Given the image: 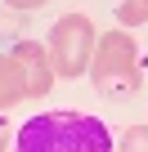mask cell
<instances>
[{
  "label": "cell",
  "instance_id": "8992f818",
  "mask_svg": "<svg viewBox=\"0 0 148 152\" xmlns=\"http://www.w3.org/2000/svg\"><path fill=\"white\" fill-rule=\"evenodd\" d=\"M117 18H121V27L148 23V0H126V5H117Z\"/></svg>",
  "mask_w": 148,
  "mask_h": 152
},
{
  "label": "cell",
  "instance_id": "9c48e42d",
  "mask_svg": "<svg viewBox=\"0 0 148 152\" xmlns=\"http://www.w3.org/2000/svg\"><path fill=\"white\" fill-rule=\"evenodd\" d=\"M0 152H9V130L0 125Z\"/></svg>",
  "mask_w": 148,
  "mask_h": 152
},
{
  "label": "cell",
  "instance_id": "277c9868",
  "mask_svg": "<svg viewBox=\"0 0 148 152\" xmlns=\"http://www.w3.org/2000/svg\"><path fill=\"white\" fill-rule=\"evenodd\" d=\"M14 58H18V67L27 76V99H45L49 85H54V76H58L54 63H49V49L40 40H18L14 45Z\"/></svg>",
  "mask_w": 148,
  "mask_h": 152
},
{
  "label": "cell",
  "instance_id": "6da1fadb",
  "mask_svg": "<svg viewBox=\"0 0 148 152\" xmlns=\"http://www.w3.org/2000/svg\"><path fill=\"white\" fill-rule=\"evenodd\" d=\"M14 152H117L108 125L85 112H36L18 125Z\"/></svg>",
  "mask_w": 148,
  "mask_h": 152
},
{
  "label": "cell",
  "instance_id": "3957f363",
  "mask_svg": "<svg viewBox=\"0 0 148 152\" xmlns=\"http://www.w3.org/2000/svg\"><path fill=\"white\" fill-rule=\"evenodd\" d=\"M94 49H99V31L85 14H63L49 31V63L58 76H85V67L94 63Z\"/></svg>",
  "mask_w": 148,
  "mask_h": 152
},
{
  "label": "cell",
  "instance_id": "5b68a950",
  "mask_svg": "<svg viewBox=\"0 0 148 152\" xmlns=\"http://www.w3.org/2000/svg\"><path fill=\"white\" fill-rule=\"evenodd\" d=\"M23 99H27V76H23L18 58L14 54H0V112H9Z\"/></svg>",
  "mask_w": 148,
  "mask_h": 152
},
{
  "label": "cell",
  "instance_id": "ba28073f",
  "mask_svg": "<svg viewBox=\"0 0 148 152\" xmlns=\"http://www.w3.org/2000/svg\"><path fill=\"white\" fill-rule=\"evenodd\" d=\"M9 9H36V5H45V0H5Z\"/></svg>",
  "mask_w": 148,
  "mask_h": 152
},
{
  "label": "cell",
  "instance_id": "7a4b0ae2",
  "mask_svg": "<svg viewBox=\"0 0 148 152\" xmlns=\"http://www.w3.org/2000/svg\"><path fill=\"white\" fill-rule=\"evenodd\" d=\"M90 76H94V90L103 99H130L144 81L139 72V45L130 31H108L99 36V49H94V63H90Z\"/></svg>",
  "mask_w": 148,
  "mask_h": 152
},
{
  "label": "cell",
  "instance_id": "52a82bcc",
  "mask_svg": "<svg viewBox=\"0 0 148 152\" xmlns=\"http://www.w3.org/2000/svg\"><path fill=\"white\" fill-rule=\"evenodd\" d=\"M117 152H148V125H130L117 143Z\"/></svg>",
  "mask_w": 148,
  "mask_h": 152
}]
</instances>
